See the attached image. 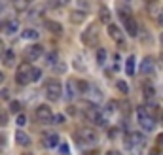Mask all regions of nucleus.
Returning <instances> with one entry per match:
<instances>
[{
    "label": "nucleus",
    "mask_w": 163,
    "mask_h": 155,
    "mask_svg": "<svg viewBox=\"0 0 163 155\" xmlns=\"http://www.w3.org/2000/svg\"><path fill=\"white\" fill-rule=\"evenodd\" d=\"M42 55H44V48L40 46V43H32V46H29V48L25 49V59H27V62L38 61Z\"/></svg>",
    "instance_id": "obj_9"
},
{
    "label": "nucleus",
    "mask_w": 163,
    "mask_h": 155,
    "mask_svg": "<svg viewBox=\"0 0 163 155\" xmlns=\"http://www.w3.org/2000/svg\"><path fill=\"white\" fill-rule=\"evenodd\" d=\"M34 114H36V119H38L40 123H44V125L53 123V117H55V116L51 114V110H50L48 106H44V104L36 108V112H34Z\"/></svg>",
    "instance_id": "obj_7"
},
{
    "label": "nucleus",
    "mask_w": 163,
    "mask_h": 155,
    "mask_svg": "<svg viewBox=\"0 0 163 155\" xmlns=\"http://www.w3.org/2000/svg\"><path fill=\"white\" fill-rule=\"evenodd\" d=\"M42 80V70L38 66H32V81H40Z\"/></svg>",
    "instance_id": "obj_30"
},
{
    "label": "nucleus",
    "mask_w": 163,
    "mask_h": 155,
    "mask_svg": "<svg viewBox=\"0 0 163 155\" xmlns=\"http://www.w3.org/2000/svg\"><path fill=\"white\" fill-rule=\"evenodd\" d=\"M6 49H8V48H6V43H4L2 40H0V59H2V57H4V53H6Z\"/></svg>",
    "instance_id": "obj_36"
},
{
    "label": "nucleus",
    "mask_w": 163,
    "mask_h": 155,
    "mask_svg": "<svg viewBox=\"0 0 163 155\" xmlns=\"http://www.w3.org/2000/svg\"><path fill=\"white\" fill-rule=\"evenodd\" d=\"M154 70H156V61H154L152 57L142 59V62H141V72L148 76V74H154Z\"/></svg>",
    "instance_id": "obj_11"
},
{
    "label": "nucleus",
    "mask_w": 163,
    "mask_h": 155,
    "mask_svg": "<svg viewBox=\"0 0 163 155\" xmlns=\"http://www.w3.org/2000/svg\"><path fill=\"white\" fill-rule=\"evenodd\" d=\"M17 30H19V21L10 19L8 23H4V32H6V34H10V36H12V34H15Z\"/></svg>",
    "instance_id": "obj_17"
},
{
    "label": "nucleus",
    "mask_w": 163,
    "mask_h": 155,
    "mask_svg": "<svg viewBox=\"0 0 163 155\" xmlns=\"http://www.w3.org/2000/svg\"><path fill=\"white\" fill-rule=\"evenodd\" d=\"M76 142L80 146H95L99 142V134H97V130H93L89 127H80L76 130Z\"/></svg>",
    "instance_id": "obj_3"
},
{
    "label": "nucleus",
    "mask_w": 163,
    "mask_h": 155,
    "mask_svg": "<svg viewBox=\"0 0 163 155\" xmlns=\"http://www.w3.org/2000/svg\"><path fill=\"white\" fill-rule=\"evenodd\" d=\"M97 38H99V32L95 25H89V29L82 32V42L85 46H97Z\"/></svg>",
    "instance_id": "obj_8"
},
{
    "label": "nucleus",
    "mask_w": 163,
    "mask_h": 155,
    "mask_svg": "<svg viewBox=\"0 0 163 155\" xmlns=\"http://www.w3.org/2000/svg\"><path fill=\"white\" fill-rule=\"evenodd\" d=\"M21 38H23V40H32V42H36V40L40 38V32L34 30V29H25V30L21 32Z\"/></svg>",
    "instance_id": "obj_18"
},
{
    "label": "nucleus",
    "mask_w": 163,
    "mask_h": 155,
    "mask_svg": "<svg viewBox=\"0 0 163 155\" xmlns=\"http://www.w3.org/2000/svg\"><path fill=\"white\" fill-rule=\"evenodd\" d=\"M159 40H161V43H163V34H161V36H159Z\"/></svg>",
    "instance_id": "obj_43"
},
{
    "label": "nucleus",
    "mask_w": 163,
    "mask_h": 155,
    "mask_svg": "<svg viewBox=\"0 0 163 155\" xmlns=\"http://www.w3.org/2000/svg\"><path fill=\"white\" fill-rule=\"evenodd\" d=\"M148 155H161V153H159V149L156 148V149H150V153H148Z\"/></svg>",
    "instance_id": "obj_41"
},
{
    "label": "nucleus",
    "mask_w": 163,
    "mask_h": 155,
    "mask_svg": "<svg viewBox=\"0 0 163 155\" xmlns=\"http://www.w3.org/2000/svg\"><path fill=\"white\" fill-rule=\"evenodd\" d=\"M2 62H4L6 66H13V62H15V53H13V49H6V53H4V57H2Z\"/></svg>",
    "instance_id": "obj_20"
},
{
    "label": "nucleus",
    "mask_w": 163,
    "mask_h": 155,
    "mask_svg": "<svg viewBox=\"0 0 163 155\" xmlns=\"http://www.w3.org/2000/svg\"><path fill=\"white\" fill-rule=\"evenodd\" d=\"M118 132H120V129H110L108 130V136L110 138H116V136H118Z\"/></svg>",
    "instance_id": "obj_38"
},
{
    "label": "nucleus",
    "mask_w": 163,
    "mask_h": 155,
    "mask_svg": "<svg viewBox=\"0 0 163 155\" xmlns=\"http://www.w3.org/2000/svg\"><path fill=\"white\" fill-rule=\"evenodd\" d=\"M44 27L53 34H63V25L57 23V21H44Z\"/></svg>",
    "instance_id": "obj_13"
},
{
    "label": "nucleus",
    "mask_w": 163,
    "mask_h": 155,
    "mask_svg": "<svg viewBox=\"0 0 163 155\" xmlns=\"http://www.w3.org/2000/svg\"><path fill=\"white\" fill-rule=\"evenodd\" d=\"M42 142H44L46 148H50V149H51V148H57V146H59V134H55V132H50V134L44 136Z\"/></svg>",
    "instance_id": "obj_12"
},
{
    "label": "nucleus",
    "mask_w": 163,
    "mask_h": 155,
    "mask_svg": "<svg viewBox=\"0 0 163 155\" xmlns=\"http://www.w3.org/2000/svg\"><path fill=\"white\" fill-rule=\"evenodd\" d=\"M59 153H61V155H68V153H70L68 144H61V146H59Z\"/></svg>",
    "instance_id": "obj_32"
},
{
    "label": "nucleus",
    "mask_w": 163,
    "mask_h": 155,
    "mask_svg": "<svg viewBox=\"0 0 163 155\" xmlns=\"http://www.w3.org/2000/svg\"><path fill=\"white\" fill-rule=\"evenodd\" d=\"M44 95L50 102H57L61 97H63V85L59 80L51 78V80H46L44 83Z\"/></svg>",
    "instance_id": "obj_1"
},
{
    "label": "nucleus",
    "mask_w": 163,
    "mask_h": 155,
    "mask_svg": "<svg viewBox=\"0 0 163 155\" xmlns=\"http://www.w3.org/2000/svg\"><path fill=\"white\" fill-rule=\"evenodd\" d=\"M156 19H157V25H159V27H163V8L159 10V13L156 15Z\"/></svg>",
    "instance_id": "obj_35"
},
{
    "label": "nucleus",
    "mask_w": 163,
    "mask_h": 155,
    "mask_svg": "<svg viewBox=\"0 0 163 155\" xmlns=\"http://www.w3.org/2000/svg\"><path fill=\"white\" fill-rule=\"evenodd\" d=\"M110 17H112V15H110V10L103 6V8L99 10V19L103 21V23H108V25H110Z\"/></svg>",
    "instance_id": "obj_23"
},
{
    "label": "nucleus",
    "mask_w": 163,
    "mask_h": 155,
    "mask_svg": "<svg viewBox=\"0 0 163 155\" xmlns=\"http://www.w3.org/2000/svg\"><path fill=\"white\" fill-rule=\"evenodd\" d=\"M157 148H163V132L157 134Z\"/></svg>",
    "instance_id": "obj_39"
},
{
    "label": "nucleus",
    "mask_w": 163,
    "mask_h": 155,
    "mask_svg": "<svg viewBox=\"0 0 163 155\" xmlns=\"http://www.w3.org/2000/svg\"><path fill=\"white\" fill-rule=\"evenodd\" d=\"M13 6H15V8H17V10H25V8H29V6H31V4H29V2H15V4H13Z\"/></svg>",
    "instance_id": "obj_34"
},
{
    "label": "nucleus",
    "mask_w": 163,
    "mask_h": 155,
    "mask_svg": "<svg viewBox=\"0 0 163 155\" xmlns=\"http://www.w3.org/2000/svg\"><path fill=\"white\" fill-rule=\"evenodd\" d=\"M76 91H78V89H76V81H74V80H68V81H66V98L72 100L74 95H76Z\"/></svg>",
    "instance_id": "obj_19"
},
{
    "label": "nucleus",
    "mask_w": 163,
    "mask_h": 155,
    "mask_svg": "<svg viewBox=\"0 0 163 155\" xmlns=\"http://www.w3.org/2000/svg\"><path fill=\"white\" fill-rule=\"evenodd\" d=\"M53 70H55V72H65V70H66V64H63V62H57V64L53 66Z\"/></svg>",
    "instance_id": "obj_33"
},
{
    "label": "nucleus",
    "mask_w": 163,
    "mask_h": 155,
    "mask_svg": "<svg viewBox=\"0 0 163 155\" xmlns=\"http://www.w3.org/2000/svg\"><path fill=\"white\" fill-rule=\"evenodd\" d=\"M15 142H17L19 146L25 148V146L31 144V136L27 134V132H23V130H17V132H15Z\"/></svg>",
    "instance_id": "obj_16"
},
{
    "label": "nucleus",
    "mask_w": 163,
    "mask_h": 155,
    "mask_svg": "<svg viewBox=\"0 0 163 155\" xmlns=\"http://www.w3.org/2000/svg\"><path fill=\"white\" fill-rule=\"evenodd\" d=\"M70 21L72 23H82V21H85V11H72Z\"/></svg>",
    "instance_id": "obj_24"
},
{
    "label": "nucleus",
    "mask_w": 163,
    "mask_h": 155,
    "mask_svg": "<svg viewBox=\"0 0 163 155\" xmlns=\"http://www.w3.org/2000/svg\"><path fill=\"white\" fill-rule=\"evenodd\" d=\"M135 68H137V57L129 55L127 61H125V72H127V76H135Z\"/></svg>",
    "instance_id": "obj_15"
},
{
    "label": "nucleus",
    "mask_w": 163,
    "mask_h": 155,
    "mask_svg": "<svg viewBox=\"0 0 163 155\" xmlns=\"http://www.w3.org/2000/svg\"><path fill=\"white\" fill-rule=\"evenodd\" d=\"M101 112H103V116L106 117V121H108V117L112 116V114H116V112H118V104H116V100H110L103 110H101Z\"/></svg>",
    "instance_id": "obj_14"
},
{
    "label": "nucleus",
    "mask_w": 163,
    "mask_h": 155,
    "mask_svg": "<svg viewBox=\"0 0 163 155\" xmlns=\"http://www.w3.org/2000/svg\"><path fill=\"white\" fill-rule=\"evenodd\" d=\"M0 83H4V74L0 72Z\"/></svg>",
    "instance_id": "obj_42"
},
{
    "label": "nucleus",
    "mask_w": 163,
    "mask_h": 155,
    "mask_svg": "<svg viewBox=\"0 0 163 155\" xmlns=\"http://www.w3.org/2000/svg\"><path fill=\"white\" fill-rule=\"evenodd\" d=\"M2 8H4V4H2V2H0V10H2Z\"/></svg>",
    "instance_id": "obj_44"
},
{
    "label": "nucleus",
    "mask_w": 163,
    "mask_h": 155,
    "mask_svg": "<svg viewBox=\"0 0 163 155\" xmlns=\"http://www.w3.org/2000/svg\"><path fill=\"white\" fill-rule=\"evenodd\" d=\"M15 81L19 85H29L32 81V66H31V62L23 61L17 66V70H15Z\"/></svg>",
    "instance_id": "obj_5"
},
{
    "label": "nucleus",
    "mask_w": 163,
    "mask_h": 155,
    "mask_svg": "<svg viewBox=\"0 0 163 155\" xmlns=\"http://www.w3.org/2000/svg\"><path fill=\"white\" fill-rule=\"evenodd\" d=\"M10 112L19 116V112H21V102H19V100H12V102H10Z\"/></svg>",
    "instance_id": "obj_27"
},
{
    "label": "nucleus",
    "mask_w": 163,
    "mask_h": 155,
    "mask_svg": "<svg viewBox=\"0 0 163 155\" xmlns=\"http://www.w3.org/2000/svg\"><path fill=\"white\" fill-rule=\"evenodd\" d=\"M46 64H48V66H55V64H57V53H55V51H51V53L46 55Z\"/></svg>",
    "instance_id": "obj_26"
},
{
    "label": "nucleus",
    "mask_w": 163,
    "mask_h": 155,
    "mask_svg": "<svg viewBox=\"0 0 163 155\" xmlns=\"http://www.w3.org/2000/svg\"><path fill=\"white\" fill-rule=\"evenodd\" d=\"M116 87H118V89H120V93H123V95H127V93H129V85H127L123 80H120L118 83H116Z\"/></svg>",
    "instance_id": "obj_28"
},
{
    "label": "nucleus",
    "mask_w": 163,
    "mask_h": 155,
    "mask_svg": "<svg viewBox=\"0 0 163 155\" xmlns=\"http://www.w3.org/2000/svg\"><path fill=\"white\" fill-rule=\"evenodd\" d=\"M108 36H110L116 43H120V46H125V36H123V30H122L118 25H108Z\"/></svg>",
    "instance_id": "obj_10"
},
{
    "label": "nucleus",
    "mask_w": 163,
    "mask_h": 155,
    "mask_svg": "<svg viewBox=\"0 0 163 155\" xmlns=\"http://www.w3.org/2000/svg\"><path fill=\"white\" fill-rule=\"evenodd\" d=\"M144 97H146V98H154V97H156L154 87H152V85H148V83L144 85Z\"/></svg>",
    "instance_id": "obj_29"
},
{
    "label": "nucleus",
    "mask_w": 163,
    "mask_h": 155,
    "mask_svg": "<svg viewBox=\"0 0 163 155\" xmlns=\"http://www.w3.org/2000/svg\"><path fill=\"white\" fill-rule=\"evenodd\" d=\"M15 123H17V127H25V125H27V117L23 116V114H19V116L15 117Z\"/></svg>",
    "instance_id": "obj_31"
},
{
    "label": "nucleus",
    "mask_w": 163,
    "mask_h": 155,
    "mask_svg": "<svg viewBox=\"0 0 163 155\" xmlns=\"http://www.w3.org/2000/svg\"><path fill=\"white\" fill-rule=\"evenodd\" d=\"M137 119H138V125L142 127V130H146V132H152L156 129V117L150 116L146 106H138L137 108Z\"/></svg>",
    "instance_id": "obj_4"
},
{
    "label": "nucleus",
    "mask_w": 163,
    "mask_h": 155,
    "mask_svg": "<svg viewBox=\"0 0 163 155\" xmlns=\"http://www.w3.org/2000/svg\"><path fill=\"white\" fill-rule=\"evenodd\" d=\"M120 17H122V21H123V29H125V32L129 34V36H138V25H137V21L131 17V13H129V10H125V8H120Z\"/></svg>",
    "instance_id": "obj_6"
},
{
    "label": "nucleus",
    "mask_w": 163,
    "mask_h": 155,
    "mask_svg": "<svg viewBox=\"0 0 163 155\" xmlns=\"http://www.w3.org/2000/svg\"><path fill=\"white\" fill-rule=\"evenodd\" d=\"M76 89H78V93H82V95H87L89 89H91V85H89L87 81H84V80H78V81H76Z\"/></svg>",
    "instance_id": "obj_21"
},
{
    "label": "nucleus",
    "mask_w": 163,
    "mask_h": 155,
    "mask_svg": "<svg viewBox=\"0 0 163 155\" xmlns=\"http://www.w3.org/2000/svg\"><path fill=\"white\" fill-rule=\"evenodd\" d=\"M10 123V116H8V110L0 104V127H6Z\"/></svg>",
    "instance_id": "obj_22"
},
{
    "label": "nucleus",
    "mask_w": 163,
    "mask_h": 155,
    "mask_svg": "<svg viewBox=\"0 0 163 155\" xmlns=\"http://www.w3.org/2000/svg\"><path fill=\"white\" fill-rule=\"evenodd\" d=\"M104 155H122V151H118V149H110V151H106Z\"/></svg>",
    "instance_id": "obj_40"
},
{
    "label": "nucleus",
    "mask_w": 163,
    "mask_h": 155,
    "mask_svg": "<svg viewBox=\"0 0 163 155\" xmlns=\"http://www.w3.org/2000/svg\"><path fill=\"white\" fill-rule=\"evenodd\" d=\"M144 146H146V136L142 134V132H131V134L125 138V148L133 155H141Z\"/></svg>",
    "instance_id": "obj_2"
},
{
    "label": "nucleus",
    "mask_w": 163,
    "mask_h": 155,
    "mask_svg": "<svg viewBox=\"0 0 163 155\" xmlns=\"http://www.w3.org/2000/svg\"><path fill=\"white\" fill-rule=\"evenodd\" d=\"M53 123H65V116H63V114H57V116L53 117Z\"/></svg>",
    "instance_id": "obj_37"
},
{
    "label": "nucleus",
    "mask_w": 163,
    "mask_h": 155,
    "mask_svg": "<svg viewBox=\"0 0 163 155\" xmlns=\"http://www.w3.org/2000/svg\"><path fill=\"white\" fill-rule=\"evenodd\" d=\"M106 57H108V53H106V49H103V48H99L97 49V64H104L106 62Z\"/></svg>",
    "instance_id": "obj_25"
}]
</instances>
